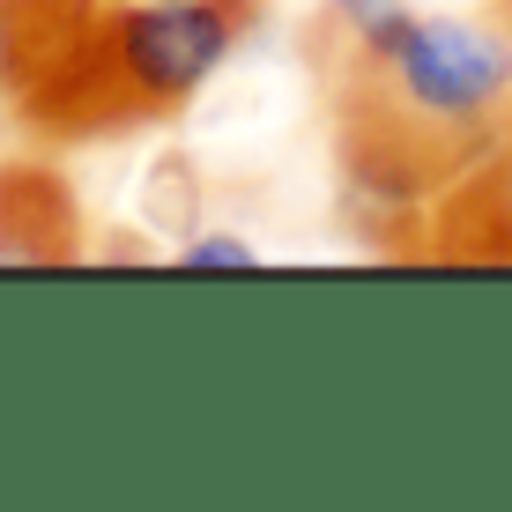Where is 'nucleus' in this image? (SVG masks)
Instances as JSON below:
<instances>
[{"label":"nucleus","mask_w":512,"mask_h":512,"mask_svg":"<svg viewBox=\"0 0 512 512\" xmlns=\"http://www.w3.org/2000/svg\"><path fill=\"white\" fill-rule=\"evenodd\" d=\"M342 208L416 253L423 208L498 141L512 112V38L490 15H431L409 0H320L305 23Z\"/></svg>","instance_id":"f257e3e1"},{"label":"nucleus","mask_w":512,"mask_h":512,"mask_svg":"<svg viewBox=\"0 0 512 512\" xmlns=\"http://www.w3.org/2000/svg\"><path fill=\"white\" fill-rule=\"evenodd\" d=\"M268 8L275 0H97L0 97L52 149L164 127L245 52Z\"/></svg>","instance_id":"f03ea898"},{"label":"nucleus","mask_w":512,"mask_h":512,"mask_svg":"<svg viewBox=\"0 0 512 512\" xmlns=\"http://www.w3.org/2000/svg\"><path fill=\"white\" fill-rule=\"evenodd\" d=\"M416 260L438 268H512V112L498 141L423 208Z\"/></svg>","instance_id":"7ed1b4c3"},{"label":"nucleus","mask_w":512,"mask_h":512,"mask_svg":"<svg viewBox=\"0 0 512 512\" xmlns=\"http://www.w3.org/2000/svg\"><path fill=\"white\" fill-rule=\"evenodd\" d=\"M82 231H75V201L67 179L38 156L0 164V268H45V260H75Z\"/></svg>","instance_id":"20e7f679"},{"label":"nucleus","mask_w":512,"mask_h":512,"mask_svg":"<svg viewBox=\"0 0 512 512\" xmlns=\"http://www.w3.org/2000/svg\"><path fill=\"white\" fill-rule=\"evenodd\" d=\"M141 201H149V216L164 223V231H193V223H201V193H193L186 156H164V164L149 171V186H141Z\"/></svg>","instance_id":"39448f33"},{"label":"nucleus","mask_w":512,"mask_h":512,"mask_svg":"<svg viewBox=\"0 0 512 512\" xmlns=\"http://www.w3.org/2000/svg\"><path fill=\"white\" fill-rule=\"evenodd\" d=\"M179 260H186V268H253L260 245H245L238 231H216V238H186Z\"/></svg>","instance_id":"423d86ee"},{"label":"nucleus","mask_w":512,"mask_h":512,"mask_svg":"<svg viewBox=\"0 0 512 512\" xmlns=\"http://www.w3.org/2000/svg\"><path fill=\"white\" fill-rule=\"evenodd\" d=\"M483 15H490V23H498V30H505V38H512V0H490Z\"/></svg>","instance_id":"0eeeda50"}]
</instances>
